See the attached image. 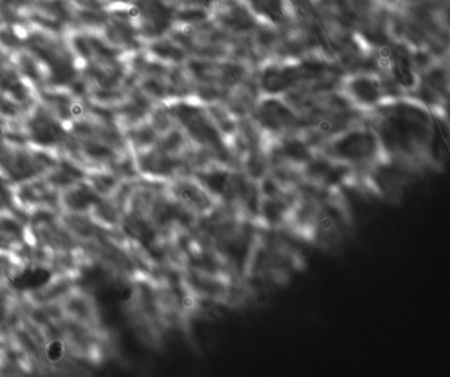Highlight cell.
Here are the masks:
<instances>
[{
	"label": "cell",
	"instance_id": "8992f818",
	"mask_svg": "<svg viewBox=\"0 0 450 377\" xmlns=\"http://www.w3.org/2000/svg\"><path fill=\"white\" fill-rule=\"evenodd\" d=\"M382 0H314L329 30L356 33L379 8Z\"/></svg>",
	"mask_w": 450,
	"mask_h": 377
},
{
	"label": "cell",
	"instance_id": "6da1fadb",
	"mask_svg": "<svg viewBox=\"0 0 450 377\" xmlns=\"http://www.w3.org/2000/svg\"><path fill=\"white\" fill-rule=\"evenodd\" d=\"M436 115L410 98H396L369 112L384 160L414 165L429 156Z\"/></svg>",
	"mask_w": 450,
	"mask_h": 377
},
{
	"label": "cell",
	"instance_id": "4fadbf2b",
	"mask_svg": "<svg viewBox=\"0 0 450 377\" xmlns=\"http://www.w3.org/2000/svg\"><path fill=\"white\" fill-rule=\"evenodd\" d=\"M424 2H436L441 4H450V0H383V3L388 7H401V6H408V4L424 3Z\"/></svg>",
	"mask_w": 450,
	"mask_h": 377
},
{
	"label": "cell",
	"instance_id": "ba28073f",
	"mask_svg": "<svg viewBox=\"0 0 450 377\" xmlns=\"http://www.w3.org/2000/svg\"><path fill=\"white\" fill-rule=\"evenodd\" d=\"M206 6L212 20L231 37L251 36L262 24L243 0H209Z\"/></svg>",
	"mask_w": 450,
	"mask_h": 377
},
{
	"label": "cell",
	"instance_id": "9c48e42d",
	"mask_svg": "<svg viewBox=\"0 0 450 377\" xmlns=\"http://www.w3.org/2000/svg\"><path fill=\"white\" fill-rule=\"evenodd\" d=\"M341 91L360 110L370 112L390 100L382 78L374 73H354L345 75Z\"/></svg>",
	"mask_w": 450,
	"mask_h": 377
},
{
	"label": "cell",
	"instance_id": "277c9868",
	"mask_svg": "<svg viewBox=\"0 0 450 377\" xmlns=\"http://www.w3.org/2000/svg\"><path fill=\"white\" fill-rule=\"evenodd\" d=\"M168 36L188 53L189 57L218 61L229 56L231 36L222 30L210 16L195 24H178Z\"/></svg>",
	"mask_w": 450,
	"mask_h": 377
},
{
	"label": "cell",
	"instance_id": "8fae6325",
	"mask_svg": "<svg viewBox=\"0 0 450 377\" xmlns=\"http://www.w3.org/2000/svg\"><path fill=\"white\" fill-rule=\"evenodd\" d=\"M52 278L51 272L44 268H28L12 278V286L17 290H30L47 285Z\"/></svg>",
	"mask_w": 450,
	"mask_h": 377
},
{
	"label": "cell",
	"instance_id": "7c38bea8",
	"mask_svg": "<svg viewBox=\"0 0 450 377\" xmlns=\"http://www.w3.org/2000/svg\"><path fill=\"white\" fill-rule=\"evenodd\" d=\"M65 348L61 342H52L47 347V356L52 363H58L64 357Z\"/></svg>",
	"mask_w": 450,
	"mask_h": 377
},
{
	"label": "cell",
	"instance_id": "7a4b0ae2",
	"mask_svg": "<svg viewBox=\"0 0 450 377\" xmlns=\"http://www.w3.org/2000/svg\"><path fill=\"white\" fill-rule=\"evenodd\" d=\"M388 10L391 32L396 40L412 49L427 50L437 60L449 57L450 4L424 2Z\"/></svg>",
	"mask_w": 450,
	"mask_h": 377
},
{
	"label": "cell",
	"instance_id": "5b68a950",
	"mask_svg": "<svg viewBox=\"0 0 450 377\" xmlns=\"http://www.w3.org/2000/svg\"><path fill=\"white\" fill-rule=\"evenodd\" d=\"M250 117L269 140L289 135H301L304 130L303 117L282 97L263 95Z\"/></svg>",
	"mask_w": 450,
	"mask_h": 377
},
{
	"label": "cell",
	"instance_id": "3957f363",
	"mask_svg": "<svg viewBox=\"0 0 450 377\" xmlns=\"http://www.w3.org/2000/svg\"><path fill=\"white\" fill-rule=\"evenodd\" d=\"M332 160L353 166H377L383 160L375 131L369 123L345 131L316 150Z\"/></svg>",
	"mask_w": 450,
	"mask_h": 377
},
{
	"label": "cell",
	"instance_id": "52a82bcc",
	"mask_svg": "<svg viewBox=\"0 0 450 377\" xmlns=\"http://www.w3.org/2000/svg\"><path fill=\"white\" fill-rule=\"evenodd\" d=\"M405 97L427 107L436 116L445 114L449 97V57L434 61L420 71L414 89Z\"/></svg>",
	"mask_w": 450,
	"mask_h": 377
},
{
	"label": "cell",
	"instance_id": "30bf717a",
	"mask_svg": "<svg viewBox=\"0 0 450 377\" xmlns=\"http://www.w3.org/2000/svg\"><path fill=\"white\" fill-rule=\"evenodd\" d=\"M262 24L282 28L292 23L289 0H243Z\"/></svg>",
	"mask_w": 450,
	"mask_h": 377
}]
</instances>
